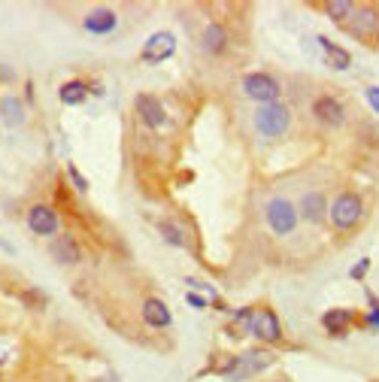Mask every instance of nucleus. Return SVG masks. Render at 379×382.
I'll return each instance as SVG.
<instances>
[{
	"mask_svg": "<svg viewBox=\"0 0 379 382\" xmlns=\"http://www.w3.org/2000/svg\"><path fill=\"white\" fill-rule=\"evenodd\" d=\"M279 82L273 79L270 73H246L243 76V94L249 97V101H255L258 106L264 103H276L279 101Z\"/></svg>",
	"mask_w": 379,
	"mask_h": 382,
	"instance_id": "6",
	"label": "nucleus"
},
{
	"mask_svg": "<svg viewBox=\"0 0 379 382\" xmlns=\"http://www.w3.org/2000/svg\"><path fill=\"white\" fill-rule=\"evenodd\" d=\"M358 322V316H355L352 310H343V307H334V310H328L322 316V328L328 334H346V331H352V325Z\"/></svg>",
	"mask_w": 379,
	"mask_h": 382,
	"instance_id": "17",
	"label": "nucleus"
},
{
	"mask_svg": "<svg viewBox=\"0 0 379 382\" xmlns=\"http://www.w3.org/2000/svg\"><path fill=\"white\" fill-rule=\"evenodd\" d=\"M367 270H370V258H361V261H358V264H355V267H352V270H349V277H352L355 282H361L364 277H367Z\"/></svg>",
	"mask_w": 379,
	"mask_h": 382,
	"instance_id": "26",
	"label": "nucleus"
},
{
	"mask_svg": "<svg viewBox=\"0 0 379 382\" xmlns=\"http://www.w3.org/2000/svg\"><path fill=\"white\" fill-rule=\"evenodd\" d=\"M276 382H279V379H276Z\"/></svg>",
	"mask_w": 379,
	"mask_h": 382,
	"instance_id": "30",
	"label": "nucleus"
},
{
	"mask_svg": "<svg viewBox=\"0 0 379 382\" xmlns=\"http://www.w3.org/2000/svg\"><path fill=\"white\" fill-rule=\"evenodd\" d=\"M346 28H349V34H355L358 40H373L379 34V6H373V3L355 6L352 15H349V21H346Z\"/></svg>",
	"mask_w": 379,
	"mask_h": 382,
	"instance_id": "7",
	"label": "nucleus"
},
{
	"mask_svg": "<svg viewBox=\"0 0 379 382\" xmlns=\"http://www.w3.org/2000/svg\"><path fill=\"white\" fill-rule=\"evenodd\" d=\"M140 319H143V325L155 328V331H164V328L173 325V312L161 297H146L140 307Z\"/></svg>",
	"mask_w": 379,
	"mask_h": 382,
	"instance_id": "13",
	"label": "nucleus"
},
{
	"mask_svg": "<svg viewBox=\"0 0 379 382\" xmlns=\"http://www.w3.org/2000/svg\"><path fill=\"white\" fill-rule=\"evenodd\" d=\"M82 28L94 37H106L119 28V12L110 10V6H97V10H91L85 19H82Z\"/></svg>",
	"mask_w": 379,
	"mask_h": 382,
	"instance_id": "15",
	"label": "nucleus"
},
{
	"mask_svg": "<svg viewBox=\"0 0 379 382\" xmlns=\"http://www.w3.org/2000/svg\"><path fill=\"white\" fill-rule=\"evenodd\" d=\"M318 46H322V52H325V58H328V64L334 67V70H349L352 67V52L343 49L340 43H331L328 37H316Z\"/></svg>",
	"mask_w": 379,
	"mask_h": 382,
	"instance_id": "18",
	"label": "nucleus"
},
{
	"mask_svg": "<svg viewBox=\"0 0 379 382\" xmlns=\"http://www.w3.org/2000/svg\"><path fill=\"white\" fill-rule=\"evenodd\" d=\"M313 116L328 128H340L343 119H346V106L340 103L334 94H318L313 101Z\"/></svg>",
	"mask_w": 379,
	"mask_h": 382,
	"instance_id": "11",
	"label": "nucleus"
},
{
	"mask_svg": "<svg viewBox=\"0 0 379 382\" xmlns=\"http://www.w3.org/2000/svg\"><path fill=\"white\" fill-rule=\"evenodd\" d=\"M0 246H3V240H0Z\"/></svg>",
	"mask_w": 379,
	"mask_h": 382,
	"instance_id": "29",
	"label": "nucleus"
},
{
	"mask_svg": "<svg viewBox=\"0 0 379 382\" xmlns=\"http://www.w3.org/2000/svg\"><path fill=\"white\" fill-rule=\"evenodd\" d=\"M49 255L55 258L58 264H64V267H73V264L82 261V249H79V243H76L73 234H58V237H52Z\"/></svg>",
	"mask_w": 379,
	"mask_h": 382,
	"instance_id": "12",
	"label": "nucleus"
},
{
	"mask_svg": "<svg viewBox=\"0 0 379 382\" xmlns=\"http://www.w3.org/2000/svg\"><path fill=\"white\" fill-rule=\"evenodd\" d=\"M173 52H176V37L170 34V30H158V34H152L146 43H143V52H140V61L143 64H161V61L173 58Z\"/></svg>",
	"mask_w": 379,
	"mask_h": 382,
	"instance_id": "9",
	"label": "nucleus"
},
{
	"mask_svg": "<svg viewBox=\"0 0 379 382\" xmlns=\"http://www.w3.org/2000/svg\"><path fill=\"white\" fill-rule=\"evenodd\" d=\"M58 97H61V103H64V106H79V103H85V97H88V82H82V79H67L64 86L58 88Z\"/></svg>",
	"mask_w": 379,
	"mask_h": 382,
	"instance_id": "20",
	"label": "nucleus"
},
{
	"mask_svg": "<svg viewBox=\"0 0 379 382\" xmlns=\"http://www.w3.org/2000/svg\"><path fill=\"white\" fill-rule=\"evenodd\" d=\"M352 10H355V3H349V0H331V3H325V12H328L331 21H349Z\"/></svg>",
	"mask_w": 379,
	"mask_h": 382,
	"instance_id": "23",
	"label": "nucleus"
},
{
	"mask_svg": "<svg viewBox=\"0 0 379 382\" xmlns=\"http://www.w3.org/2000/svg\"><path fill=\"white\" fill-rule=\"evenodd\" d=\"M255 131L258 137H264V140H279V137L288 134V128H291V110H288V103L276 101V103H264L255 110Z\"/></svg>",
	"mask_w": 379,
	"mask_h": 382,
	"instance_id": "2",
	"label": "nucleus"
},
{
	"mask_svg": "<svg viewBox=\"0 0 379 382\" xmlns=\"http://www.w3.org/2000/svg\"><path fill=\"white\" fill-rule=\"evenodd\" d=\"M361 216H364V201L355 191H340L334 197V203L328 206V219L337 231H352L361 221Z\"/></svg>",
	"mask_w": 379,
	"mask_h": 382,
	"instance_id": "3",
	"label": "nucleus"
},
{
	"mask_svg": "<svg viewBox=\"0 0 379 382\" xmlns=\"http://www.w3.org/2000/svg\"><path fill=\"white\" fill-rule=\"evenodd\" d=\"M246 334H252L261 343H279L283 340V322H279V316L270 307H255L252 316H249Z\"/></svg>",
	"mask_w": 379,
	"mask_h": 382,
	"instance_id": "5",
	"label": "nucleus"
},
{
	"mask_svg": "<svg viewBox=\"0 0 379 382\" xmlns=\"http://www.w3.org/2000/svg\"><path fill=\"white\" fill-rule=\"evenodd\" d=\"M134 110H136V116H140V121L149 128V131H158V128H164L167 121H170L167 119L164 103L158 101L155 94H146V91L134 97Z\"/></svg>",
	"mask_w": 379,
	"mask_h": 382,
	"instance_id": "10",
	"label": "nucleus"
},
{
	"mask_svg": "<svg viewBox=\"0 0 379 382\" xmlns=\"http://www.w3.org/2000/svg\"><path fill=\"white\" fill-rule=\"evenodd\" d=\"M15 297H19L28 310H45V303H49V297H45V292H40V288H19Z\"/></svg>",
	"mask_w": 379,
	"mask_h": 382,
	"instance_id": "22",
	"label": "nucleus"
},
{
	"mask_svg": "<svg viewBox=\"0 0 379 382\" xmlns=\"http://www.w3.org/2000/svg\"><path fill=\"white\" fill-rule=\"evenodd\" d=\"M264 219H267V228L276 237H288V234H294V228H298L300 212L288 197H270L267 206H264Z\"/></svg>",
	"mask_w": 379,
	"mask_h": 382,
	"instance_id": "4",
	"label": "nucleus"
},
{
	"mask_svg": "<svg viewBox=\"0 0 379 382\" xmlns=\"http://www.w3.org/2000/svg\"><path fill=\"white\" fill-rule=\"evenodd\" d=\"M0 119H3L6 128H19L25 125V103L19 101V97L6 94L3 101H0Z\"/></svg>",
	"mask_w": 379,
	"mask_h": 382,
	"instance_id": "19",
	"label": "nucleus"
},
{
	"mask_svg": "<svg viewBox=\"0 0 379 382\" xmlns=\"http://www.w3.org/2000/svg\"><path fill=\"white\" fill-rule=\"evenodd\" d=\"M364 97H367V103H370V110L379 116V86H367L364 88Z\"/></svg>",
	"mask_w": 379,
	"mask_h": 382,
	"instance_id": "27",
	"label": "nucleus"
},
{
	"mask_svg": "<svg viewBox=\"0 0 379 382\" xmlns=\"http://www.w3.org/2000/svg\"><path fill=\"white\" fill-rule=\"evenodd\" d=\"M276 361V355L270 349H249L243 355H227L222 364H212V373H218L222 379H231V382H243L249 376H258Z\"/></svg>",
	"mask_w": 379,
	"mask_h": 382,
	"instance_id": "1",
	"label": "nucleus"
},
{
	"mask_svg": "<svg viewBox=\"0 0 379 382\" xmlns=\"http://www.w3.org/2000/svg\"><path fill=\"white\" fill-rule=\"evenodd\" d=\"M25 221H28V231L37 237H58V231H61V219L49 203H34L28 210Z\"/></svg>",
	"mask_w": 379,
	"mask_h": 382,
	"instance_id": "8",
	"label": "nucleus"
},
{
	"mask_svg": "<svg viewBox=\"0 0 379 382\" xmlns=\"http://www.w3.org/2000/svg\"><path fill=\"white\" fill-rule=\"evenodd\" d=\"M376 37H379V34H376Z\"/></svg>",
	"mask_w": 379,
	"mask_h": 382,
	"instance_id": "31",
	"label": "nucleus"
},
{
	"mask_svg": "<svg viewBox=\"0 0 379 382\" xmlns=\"http://www.w3.org/2000/svg\"><path fill=\"white\" fill-rule=\"evenodd\" d=\"M298 212L307 225H322L328 219V197L322 191H307L298 203Z\"/></svg>",
	"mask_w": 379,
	"mask_h": 382,
	"instance_id": "14",
	"label": "nucleus"
},
{
	"mask_svg": "<svg viewBox=\"0 0 379 382\" xmlns=\"http://www.w3.org/2000/svg\"><path fill=\"white\" fill-rule=\"evenodd\" d=\"M367 303H370V312H367V316H361L358 322L367 328L370 334H376L379 331V297L373 292H367Z\"/></svg>",
	"mask_w": 379,
	"mask_h": 382,
	"instance_id": "24",
	"label": "nucleus"
},
{
	"mask_svg": "<svg viewBox=\"0 0 379 382\" xmlns=\"http://www.w3.org/2000/svg\"><path fill=\"white\" fill-rule=\"evenodd\" d=\"M67 177H70V185H73L76 191H79V194H85V191L91 188V185H88V179L82 177L79 167H76V164H67Z\"/></svg>",
	"mask_w": 379,
	"mask_h": 382,
	"instance_id": "25",
	"label": "nucleus"
},
{
	"mask_svg": "<svg viewBox=\"0 0 379 382\" xmlns=\"http://www.w3.org/2000/svg\"><path fill=\"white\" fill-rule=\"evenodd\" d=\"M158 234H161V240H164V243H170V246L185 249V231H182L176 221L161 219V221H158Z\"/></svg>",
	"mask_w": 379,
	"mask_h": 382,
	"instance_id": "21",
	"label": "nucleus"
},
{
	"mask_svg": "<svg viewBox=\"0 0 379 382\" xmlns=\"http://www.w3.org/2000/svg\"><path fill=\"white\" fill-rule=\"evenodd\" d=\"M227 28L222 25V21H209L207 28L201 30V49L207 52V55H222V52L227 49Z\"/></svg>",
	"mask_w": 379,
	"mask_h": 382,
	"instance_id": "16",
	"label": "nucleus"
},
{
	"mask_svg": "<svg viewBox=\"0 0 379 382\" xmlns=\"http://www.w3.org/2000/svg\"><path fill=\"white\" fill-rule=\"evenodd\" d=\"M185 301H188V303H192V307H194V310H207V297H201V294H197V292H188V294H185Z\"/></svg>",
	"mask_w": 379,
	"mask_h": 382,
	"instance_id": "28",
	"label": "nucleus"
}]
</instances>
